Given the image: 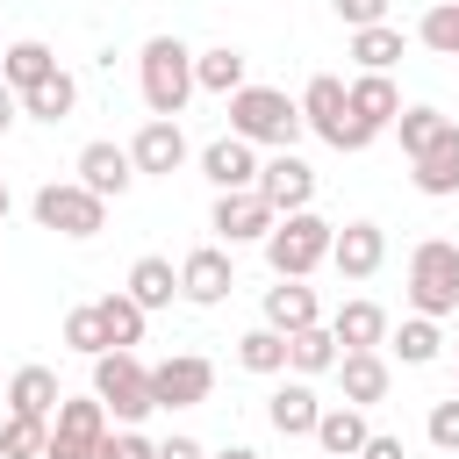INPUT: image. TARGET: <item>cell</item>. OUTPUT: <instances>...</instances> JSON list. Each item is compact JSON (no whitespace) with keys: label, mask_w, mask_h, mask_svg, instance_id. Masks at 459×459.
Wrapping results in <instances>:
<instances>
[{"label":"cell","mask_w":459,"mask_h":459,"mask_svg":"<svg viewBox=\"0 0 459 459\" xmlns=\"http://www.w3.org/2000/svg\"><path fill=\"white\" fill-rule=\"evenodd\" d=\"M136 86H143V108L158 122H179L186 100H194V50L179 36H151L136 50Z\"/></svg>","instance_id":"6da1fadb"},{"label":"cell","mask_w":459,"mask_h":459,"mask_svg":"<svg viewBox=\"0 0 459 459\" xmlns=\"http://www.w3.org/2000/svg\"><path fill=\"white\" fill-rule=\"evenodd\" d=\"M230 136H244L251 151H294L301 143V108L280 86H237L230 93Z\"/></svg>","instance_id":"7a4b0ae2"},{"label":"cell","mask_w":459,"mask_h":459,"mask_svg":"<svg viewBox=\"0 0 459 459\" xmlns=\"http://www.w3.org/2000/svg\"><path fill=\"white\" fill-rule=\"evenodd\" d=\"M330 237H337V222H323L316 208L280 215V222L265 230V265H273V280H308L316 265H330Z\"/></svg>","instance_id":"3957f363"},{"label":"cell","mask_w":459,"mask_h":459,"mask_svg":"<svg viewBox=\"0 0 459 459\" xmlns=\"http://www.w3.org/2000/svg\"><path fill=\"white\" fill-rule=\"evenodd\" d=\"M409 316H459V244L452 237H423L409 251Z\"/></svg>","instance_id":"277c9868"},{"label":"cell","mask_w":459,"mask_h":459,"mask_svg":"<svg viewBox=\"0 0 459 459\" xmlns=\"http://www.w3.org/2000/svg\"><path fill=\"white\" fill-rule=\"evenodd\" d=\"M93 402L108 409V423L136 430V423L151 416V366H143L136 351H100V359H93Z\"/></svg>","instance_id":"5b68a950"},{"label":"cell","mask_w":459,"mask_h":459,"mask_svg":"<svg viewBox=\"0 0 459 459\" xmlns=\"http://www.w3.org/2000/svg\"><path fill=\"white\" fill-rule=\"evenodd\" d=\"M294 108H301V129H316L330 151H366V143H373V136L351 122V100H344V79H337V72H316Z\"/></svg>","instance_id":"8992f818"},{"label":"cell","mask_w":459,"mask_h":459,"mask_svg":"<svg viewBox=\"0 0 459 459\" xmlns=\"http://www.w3.org/2000/svg\"><path fill=\"white\" fill-rule=\"evenodd\" d=\"M29 215H36L43 230H57V237H100V230H108V201H93L79 179H50V186H36Z\"/></svg>","instance_id":"52a82bcc"},{"label":"cell","mask_w":459,"mask_h":459,"mask_svg":"<svg viewBox=\"0 0 459 459\" xmlns=\"http://www.w3.org/2000/svg\"><path fill=\"white\" fill-rule=\"evenodd\" d=\"M251 194L273 215H301V208H316V165L301 151H273V158H258V186Z\"/></svg>","instance_id":"ba28073f"},{"label":"cell","mask_w":459,"mask_h":459,"mask_svg":"<svg viewBox=\"0 0 459 459\" xmlns=\"http://www.w3.org/2000/svg\"><path fill=\"white\" fill-rule=\"evenodd\" d=\"M100 437H108V409H100L93 394H65L57 416H50V445H43V459H93Z\"/></svg>","instance_id":"9c48e42d"},{"label":"cell","mask_w":459,"mask_h":459,"mask_svg":"<svg viewBox=\"0 0 459 459\" xmlns=\"http://www.w3.org/2000/svg\"><path fill=\"white\" fill-rule=\"evenodd\" d=\"M215 394V366L201 351H172L151 366V409H201Z\"/></svg>","instance_id":"30bf717a"},{"label":"cell","mask_w":459,"mask_h":459,"mask_svg":"<svg viewBox=\"0 0 459 459\" xmlns=\"http://www.w3.org/2000/svg\"><path fill=\"white\" fill-rule=\"evenodd\" d=\"M230 287H237V258H230L222 244H201V251H186V258H179V301L215 308Z\"/></svg>","instance_id":"8fae6325"},{"label":"cell","mask_w":459,"mask_h":459,"mask_svg":"<svg viewBox=\"0 0 459 459\" xmlns=\"http://www.w3.org/2000/svg\"><path fill=\"white\" fill-rule=\"evenodd\" d=\"M129 165H136V179H172V172L186 165V129L151 115V122L129 136Z\"/></svg>","instance_id":"7c38bea8"},{"label":"cell","mask_w":459,"mask_h":459,"mask_svg":"<svg viewBox=\"0 0 459 459\" xmlns=\"http://www.w3.org/2000/svg\"><path fill=\"white\" fill-rule=\"evenodd\" d=\"M273 222H280V215H273L258 194H215V208H208V230L222 237V251H237V244H265Z\"/></svg>","instance_id":"4fadbf2b"},{"label":"cell","mask_w":459,"mask_h":459,"mask_svg":"<svg viewBox=\"0 0 459 459\" xmlns=\"http://www.w3.org/2000/svg\"><path fill=\"white\" fill-rule=\"evenodd\" d=\"M409 179H416V194H430V201H452V194H459V122H445V129L409 158Z\"/></svg>","instance_id":"5bb4252c"},{"label":"cell","mask_w":459,"mask_h":459,"mask_svg":"<svg viewBox=\"0 0 459 459\" xmlns=\"http://www.w3.org/2000/svg\"><path fill=\"white\" fill-rule=\"evenodd\" d=\"M79 186L93 194V201H122L129 186H136V165H129V143H86L79 151Z\"/></svg>","instance_id":"9a60e30c"},{"label":"cell","mask_w":459,"mask_h":459,"mask_svg":"<svg viewBox=\"0 0 459 459\" xmlns=\"http://www.w3.org/2000/svg\"><path fill=\"white\" fill-rule=\"evenodd\" d=\"M330 265H337V280H373L387 265V230L380 222H344L330 237Z\"/></svg>","instance_id":"2e32d148"},{"label":"cell","mask_w":459,"mask_h":459,"mask_svg":"<svg viewBox=\"0 0 459 459\" xmlns=\"http://www.w3.org/2000/svg\"><path fill=\"white\" fill-rule=\"evenodd\" d=\"M344 100H351V122H359L366 136L394 129V115H402V86H394L387 72H359V79H344Z\"/></svg>","instance_id":"e0dca14e"},{"label":"cell","mask_w":459,"mask_h":459,"mask_svg":"<svg viewBox=\"0 0 459 459\" xmlns=\"http://www.w3.org/2000/svg\"><path fill=\"white\" fill-rule=\"evenodd\" d=\"M201 179H208L215 194H251V186H258V151H251L244 136H215V143L201 151Z\"/></svg>","instance_id":"ac0fdd59"},{"label":"cell","mask_w":459,"mask_h":459,"mask_svg":"<svg viewBox=\"0 0 459 459\" xmlns=\"http://www.w3.org/2000/svg\"><path fill=\"white\" fill-rule=\"evenodd\" d=\"M323 330L337 337V351H380L394 323H387V308H380V301H344V308H337Z\"/></svg>","instance_id":"d6986e66"},{"label":"cell","mask_w":459,"mask_h":459,"mask_svg":"<svg viewBox=\"0 0 459 459\" xmlns=\"http://www.w3.org/2000/svg\"><path fill=\"white\" fill-rule=\"evenodd\" d=\"M316 416H323V402H316L308 380H280V387L265 394V423H273L280 437H316Z\"/></svg>","instance_id":"ffe728a7"},{"label":"cell","mask_w":459,"mask_h":459,"mask_svg":"<svg viewBox=\"0 0 459 459\" xmlns=\"http://www.w3.org/2000/svg\"><path fill=\"white\" fill-rule=\"evenodd\" d=\"M308 323H323L316 287H308V280H273V287H265V330L294 337V330H308Z\"/></svg>","instance_id":"44dd1931"},{"label":"cell","mask_w":459,"mask_h":459,"mask_svg":"<svg viewBox=\"0 0 459 459\" xmlns=\"http://www.w3.org/2000/svg\"><path fill=\"white\" fill-rule=\"evenodd\" d=\"M337 387H344V402H351V409H373V402H387L394 373H387V359H380V351H344V359H337Z\"/></svg>","instance_id":"7402d4cb"},{"label":"cell","mask_w":459,"mask_h":459,"mask_svg":"<svg viewBox=\"0 0 459 459\" xmlns=\"http://www.w3.org/2000/svg\"><path fill=\"white\" fill-rule=\"evenodd\" d=\"M57 402H65V387H57V373L50 366H14V380H7V416H57Z\"/></svg>","instance_id":"603a6c76"},{"label":"cell","mask_w":459,"mask_h":459,"mask_svg":"<svg viewBox=\"0 0 459 459\" xmlns=\"http://www.w3.org/2000/svg\"><path fill=\"white\" fill-rule=\"evenodd\" d=\"M366 437H373V423H366V409H351V402H337V409L316 416V445H323V459H359Z\"/></svg>","instance_id":"cb8c5ba5"},{"label":"cell","mask_w":459,"mask_h":459,"mask_svg":"<svg viewBox=\"0 0 459 459\" xmlns=\"http://www.w3.org/2000/svg\"><path fill=\"white\" fill-rule=\"evenodd\" d=\"M57 72V50L43 43V36H22V43H7L0 50V79L14 86V93H29V86H43Z\"/></svg>","instance_id":"d4e9b609"},{"label":"cell","mask_w":459,"mask_h":459,"mask_svg":"<svg viewBox=\"0 0 459 459\" xmlns=\"http://www.w3.org/2000/svg\"><path fill=\"white\" fill-rule=\"evenodd\" d=\"M244 65H251V57H244L237 43H215V50H194V93H222V100H230L237 86H251V79H244Z\"/></svg>","instance_id":"484cf974"},{"label":"cell","mask_w":459,"mask_h":459,"mask_svg":"<svg viewBox=\"0 0 459 459\" xmlns=\"http://www.w3.org/2000/svg\"><path fill=\"white\" fill-rule=\"evenodd\" d=\"M122 294H129L143 316H151V308H172V294H179V265L151 251V258H136V265H129V287H122Z\"/></svg>","instance_id":"4316f807"},{"label":"cell","mask_w":459,"mask_h":459,"mask_svg":"<svg viewBox=\"0 0 459 459\" xmlns=\"http://www.w3.org/2000/svg\"><path fill=\"white\" fill-rule=\"evenodd\" d=\"M337 359H344V351H337V337H330L323 323H308V330L287 337V373H294V380H323V373H337Z\"/></svg>","instance_id":"83f0119b"},{"label":"cell","mask_w":459,"mask_h":459,"mask_svg":"<svg viewBox=\"0 0 459 459\" xmlns=\"http://www.w3.org/2000/svg\"><path fill=\"white\" fill-rule=\"evenodd\" d=\"M22 115H36V122H50V129H57V122H72V115H79V79L57 65L43 86H29V93H22Z\"/></svg>","instance_id":"f1b7e54d"},{"label":"cell","mask_w":459,"mask_h":459,"mask_svg":"<svg viewBox=\"0 0 459 459\" xmlns=\"http://www.w3.org/2000/svg\"><path fill=\"white\" fill-rule=\"evenodd\" d=\"M387 351H394L402 366H437V351H445V330H437L430 316H402V330H387Z\"/></svg>","instance_id":"f546056e"},{"label":"cell","mask_w":459,"mask_h":459,"mask_svg":"<svg viewBox=\"0 0 459 459\" xmlns=\"http://www.w3.org/2000/svg\"><path fill=\"white\" fill-rule=\"evenodd\" d=\"M93 316H100V330H108V344H115V351H136V344H143V323H151V316H143L129 294H100V301H93Z\"/></svg>","instance_id":"4dcf8cb0"},{"label":"cell","mask_w":459,"mask_h":459,"mask_svg":"<svg viewBox=\"0 0 459 459\" xmlns=\"http://www.w3.org/2000/svg\"><path fill=\"white\" fill-rule=\"evenodd\" d=\"M351 57H359V72H394V65H402V29H394V22L351 29Z\"/></svg>","instance_id":"1f68e13d"},{"label":"cell","mask_w":459,"mask_h":459,"mask_svg":"<svg viewBox=\"0 0 459 459\" xmlns=\"http://www.w3.org/2000/svg\"><path fill=\"white\" fill-rule=\"evenodd\" d=\"M237 366H244V373H265V380H273V373H287V337H280V330H265V323H258V330H244V337H237Z\"/></svg>","instance_id":"d6a6232c"},{"label":"cell","mask_w":459,"mask_h":459,"mask_svg":"<svg viewBox=\"0 0 459 459\" xmlns=\"http://www.w3.org/2000/svg\"><path fill=\"white\" fill-rule=\"evenodd\" d=\"M416 43H423L430 57H459V0H437V7H423V22H416Z\"/></svg>","instance_id":"836d02e7"},{"label":"cell","mask_w":459,"mask_h":459,"mask_svg":"<svg viewBox=\"0 0 459 459\" xmlns=\"http://www.w3.org/2000/svg\"><path fill=\"white\" fill-rule=\"evenodd\" d=\"M43 445H50L43 416H7L0 423V459H43Z\"/></svg>","instance_id":"e575fe53"},{"label":"cell","mask_w":459,"mask_h":459,"mask_svg":"<svg viewBox=\"0 0 459 459\" xmlns=\"http://www.w3.org/2000/svg\"><path fill=\"white\" fill-rule=\"evenodd\" d=\"M445 122H452V115H437V108H402V115H394V136H402V158H416V151H423V143H430V136H437Z\"/></svg>","instance_id":"d590c367"},{"label":"cell","mask_w":459,"mask_h":459,"mask_svg":"<svg viewBox=\"0 0 459 459\" xmlns=\"http://www.w3.org/2000/svg\"><path fill=\"white\" fill-rule=\"evenodd\" d=\"M65 344H72L79 359H100V351H115V344H108V330H100V316H93V301L65 316Z\"/></svg>","instance_id":"8d00e7d4"},{"label":"cell","mask_w":459,"mask_h":459,"mask_svg":"<svg viewBox=\"0 0 459 459\" xmlns=\"http://www.w3.org/2000/svg\"><path fill=\"white\" fill-rule=\"evenodd\" d=\"M423 437H430L437 452H459V394L430 402V423H423Z\"/></svg>","instance_id":"74e56055"},{"label":"cell","mask_w":459,"mask_h":459,"mask_svg":"<svg viewBox=\"0 0 459 459\" xmlns=\"http://www.w3.org/2000/svg\"><path fill=\"white\" fill-rule=\"evenodd\" d=\"M93 459H158V445H151V437H143V430H108V437H100V452H93Z\"/></svg>","instance_id":"f35d334b"},{"label":"cell","mask_w":459,"mask_h":459,"mask_svg":"<svg viewBox=\"0 0 459 459\" xmlns=\"http://www.w3.org/2000/svg\"><path fill=\"white\" fill-rule=\"evenodd\" d=\"M330 7H337L344 29H373V22H387V0H330Z\"/></svg>","instance_id":"ab89813d"},{"label":"cell","mask_w":459,"mask_h":459,"mask_svg":"<svg viewBox=\"0 0 459 459\" xmlns=\"http://www.w3.org/2000/svg\"><path fill=\"white\" fill-rule=\"evenodd\" d=\"M359 459H409V452H402V437H387V430H373V437L359 445Z\"/></svg>","instance_id":"60d3db41"},{"label":"cell","mask_w":459,"mask_h":459,"mask_svg":"<svg viewBox=\"0 0 459 459\" xmlns=\"http://www.w3.org/2000/svg\"><path fill=\"white\" fill-rule=\"evenodd\" d=\"M14 122H22V93H14V86H7V79H0V136H7V129H14Z\"/></svg>","instance_id":"b9f144b4"},{"label":"cell","mask_w":459,"mask_h":459,"mask_svg":"<svg viewBox=\"0 0 459 459\" xmlns=\"http://www.w3.org/2000/svg\"><path fill=\"white\" fill-rule=\"evenodd\" d=\"M158 459H208V452H201L194 437H165V445H158Z\"/></svg>","instance_id":"7bdbcfd3"},{"label":"cell","mask_w":459,"mask_h":459,"mask_svg":"<svg viewBox=\"0 0 459 459\" xmlns=\"http://www.w3.org/2000/svg\"><path fill=\"white\" fill-rule=\"evenodd\" d=\"M208 459H265L258 445H222V452H208Z\"/></svg>","instance_id":"ee69618b"},{"label":"cell","mask_w":459,"mask_h":459,"mask_svg":"<svg viewBox=\"0 0 459 459\" xmlns=\"http://www.w3.org/2000/svg\"><path fill=\"white\" fill-rule=\"evenodd\" d=\"M7 201H14V194H7V179H0V222H7Z\"/></svg>","instance_id":"f6af8a7d"}]
</instances>
